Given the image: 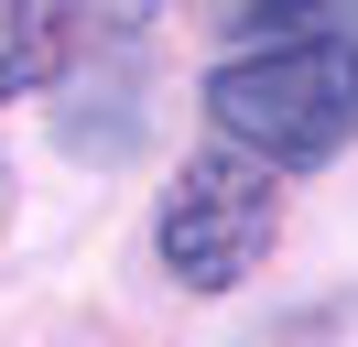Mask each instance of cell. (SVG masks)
<instances>
[{
	"label": "cell",
	"instance_id": "cell-1",
	"mask_svg": "<svg viewBox=\"0 0 358 347\" xmlns=\"http://www.w3.org/2000/svg\"><path fill=\"white\" fill-rule=\"evenodd\" d=\"M228 152L250 163H326L358 141V43L336 33V11H304L293 33H261L206 76Z\"/></svg>",
	"mask_w": 358,
	"mask_h": 347
},
{
	"label": "cell",
	"instance_id": "cell-2",
	"mask_svg": "<svg viewBox=\"0 0 358 347\" xmlns=\"http://www.w3.org/2000/svg\"><path fill=\"white\" fill-rule=\"evenodd\" d=\"M271 228H282V185H271V163H250V152H196V163L174 174V195H163V271L196 282V293H228V282L261 271Z\"/></svg>",
	"mask_w": 358,
	"mask_h": 347
},
{
	"label": "cell",
	"instance_id": "cell-3",
	"mask_svg": "<svg viewBox=\"0 0 358 347\" xmlns=\"http://www.w3.org/2000/svg\"><path fill=\"white\" fill-rule=\"evenodd\" d=\"M66 43H76V11H55V0H0V98L55 87Z\"/></svg>",
	"mask_w": 358,
	"mask_h": 347
}]
</instances>
